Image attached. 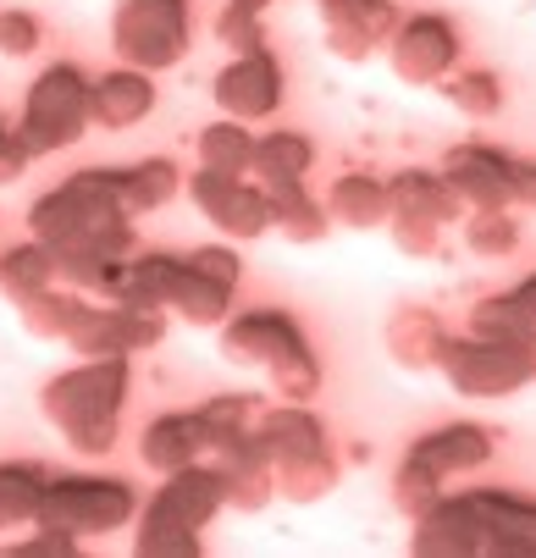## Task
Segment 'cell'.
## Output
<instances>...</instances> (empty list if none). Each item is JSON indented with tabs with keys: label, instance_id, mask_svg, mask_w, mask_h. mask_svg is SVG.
I'll return each instance as SVG.
<instances>
[{
	"label": "cell",
	"instance_id": "obj_11",
	"mask_svg": "<svg viewBox=\"0 0 536 558\" xmlns=\"http://www.w3.org/2000/svg\"><path fill=\"white\" fill-rule=\"evenodd\" d=\"M138 498L127 482L117 475H56L45 487V504H39V520L34 525H50V531H66V536H106V531H122L133 520Z\"/></svg>",
	"mask_w": 536,
	"mask_h": 558
},
{
	"label": "cell",
	"instance_id": "obj_6",
	"mask_svg": "<svg viewBox=\"0 0 536 558\" xmlns=\"http://www.w3.org/2000/svg\"><path fill=\"white\" fill-rule=\"evenodd\" d=\"M492 459V437L471 421H453V426H437L426 437L410 442V453L399 459V475H393V504L404 520H421L442 487L448 475H465V470H482Z\"/></svg>",
	"mask_w": 536,
	"mask_h": 558
},
{
	"label": "cell",
	"instance_id": "obj_28",
	"mask_svg": "<svg viewBox=\"0 0 536 558\" xmlns=\"http://www.w3.org/2000/svg\"><path fill=\"white\" fill-rule=\"evenodd\" d=\"M178 189H183V172L167 161V155H156V161H138V167L122 172V210H127V216L161 210Z\"/></svg>",
	"mask_w": 536,
	"mask_h": 558
},
{
	"label": "cell",
	"instance_id": "obj_31",
	"mask_svg": "<svg viewBox=\"0 0 536 558\" xmlns=\"http://www.w3.org/2000/svg\"><path fill=\"white\" fill-rule=\"evenodd\" d=\"M471 332L476 338H503V343H531L536 338V322L509 299V293H498V299H482L476 310H471Z\"/></svg>",
	"mask_w": 536,
	"mask_h": 558
},
{
	"label": "cell",
	"instance_id": "obj_3",
	"mask_svg": "<svg viewBox=\"0 0 536 558\" xmlns=\"http://www.w3.org/2000/svg\"><path fill=\"white\" fill-rule=\"evenodd\" d=\"M227 509L221 493V470L216 464H183L167 475V487L144 504L133 553L138 558H199V531Z\"/></svg>",
	"mask_w": 536,
	"mask_h": 558
},
{
	"label": "cell",
	"instance_id": "obj_9",
	"mask_svg": "<svg viewBox=\"0 0 536 558\" xmlns=\"http://www.w3.org/2000/svg\"><path fill=\"white\" fill-rule=\"evenodd\" d=\"M531 349H536V338L531 343H503V338L465 332V338H442L437 371L459 398H509V392L536 381Z\"/></svg>",
	"mask_w": 536,
	"mask_h": 558
},
{
	"label": "cell",
	"instance_id": "obj_38",
	"mask_svg": "<svg viewBox=\"0 0 536 558\" xmlns=\"http://www.w3.org/2000/svg\"><path fill=\"white\" fill-rule=\"evenodd\" d=\"M28 161H34V155H28V144L17 138V128L0 122V183H17Z\"/></svg>",
	"mask_w": 536,
	"mask_h": 558
},
{
	"label": "cell",
	"instance_id": "obj_23",
	"mask_svg": "<svg viewBox=\"0 0 536 558\" xmlns=\"http://www.w3.org/2000/svg\"><path fill=\"white\" fill-rule=\"evenodd\" d=\"M266 199H271V227L288 238V244H321V238L332 232L327 205H316L310 194H304V183L266 189Z\"/></svg>",
	"mask_w": 536,
	"mask_h": 558
},
{
	"label": "cell",
	"instance_id": "obj_41",
	"mask_svg": "<svg viewBox=\"0 0 536 558\" xmlns=\"http://www.w3.org/2000/svg\"><path fill=\"white\" fill-rule=\"evenodd\" d=\"M509 299H514V304L531 315V322H536V277H525L520 288H509Z\"/></svg>",
	"mask_w": 536,
	"mask_h": 558
},
{
	"label": "cell",
	"instance_id": "obj_20",
	"mask_svg": "<svg viewBox=\"0 0 536 558\" xmlns=\"http://www.w3.org/2000/svg\"><path fill=\"white\" fill-rule=\"evenodd\" d=\"M138 459L156 470V475H172L194 459H205V421L199 410L188 415H161V421H149L144 437H138Z\"/></svg>",
	"mask_w": 536,
	"mask_h": 558
},
{
	"label": "cell",
	"instance_id": "obj_19",
	"mask_svg": "<svg viewBox=\"0 0 536 558\" xmlns=\"http://www.w3.org/2000/svg\"><path fill=\"white\" fill-rule=\"evenodd\" d=\"M156 111V84H149V72H133V66H117L106 72L100 84L89 89V117L95 128H133Z\"/></svg>",
	"mask_w": 536,
	"mask_h": 558
},
{
	"label": "cell",
	"instance_id": "obj_7",
	"mask_svg": "<svg viewBox=\"0 0 536 558\" xmlns=\"http://www.w3.org/2000/svg\"><path fill=\"white\" fill-rule=\"evenodd\" d=\"M117 299H149L167 315H183L188 327H221L227 304H233V288L210 282L194 260H178V255H133Z\"/></svg>",
	"mask_w": 536,
	"mask_h": 558
},
{
	"label": "cell",
	"instance_id": "obj_32",
	"mask_svg": "<svg viewBox=\"0 0 536 558\" xmlns=\"http://www.w3.org/2000/svg\"><path fill=\"white\" fill-rule=\"evenodd\" d=\"M520 244V221L509 210H471L465 216V250L482 260H503Z\"/></svg>",
	"mask_w": 536,
	"mask_h": 558
},
{
	"label": "cell",
	"instance_id": "obj_13",
	"mask_svg": "<svg viewBox=\"0 0 536 558\" xmlns=\"http://www.w3.org/2000/svg\"><path fill=\"white\" fill-rule=\"evenodd\" d=\"M453 61H459V34H453L448 17H431V12L426 17H410L388 39V66H393L399 84H410V89L442 84Z\"/></svg>",
	"mask_w": 536,
	"mask_h": 558
},
{
	"label": "cell",
	"instance_id": "obj_2",
	"mask_svg": "<svg viewBox=\"0 0 536 558\" xmlns=\"http://www.w3.org/2000/svg\"><path fill=\"white\" fill-rule=\"evenodd\" d=\"M122 398H127V354H106V360H84L78 371H61L56 381H45L39 410L66 437V448L111 453Z\"/></svg>",
	"mask_w": 536,
	"mask_h": 558
},
{
	"label": "cell",
	"instance_id": "obj_36",
	"mask_svg": "<svg viewBox=\"0 0 536 558\" xmlns=\"http://www.w3.org/2000/svg\"><path fill=\"white\" fill-rule=\"evenodd\" d=\"M7 558H72L78 553V536H66V531H50V525H39V536H28V542H12V547H0Z\"/></svg>",
	"mask_w": 536,
	"mask_h": 558
},
{
	"label": "cell",
	"instance_id": "obj_14",
	"mask_svg": "<svg viewBox=\"0 0 536 558\" xmlns=\"http://www.w3.org/2000/svg\"><path fill=\"white\" fill-rule=\"evenodd\" d=\"M476 514V558H536V498L465 493Z\"/></svg>",
	"mask_w": 536,
	"mask_h": 558
},
{
	"label": "cell",
	"instance_id": "obj_40",
	"mask_svg": "<svg viewBox=\"0 0 536 558\" xmlns=\"http://www.w3.org/2000/svg\"><path fill=\"white\" fill-rule=\"evenodd\" d=\"M514 205L536 210V167H514Z\"/></svg>",
	"mask_w": 536,
	"mask_h": 558
},
{
	"label": "cell",
	"instance_id": "obj_12",
	"mask_svg": "<svg viewBox=\"0 0 536 558\" xmlns=\"http://www.w3.org/2000/svg\"><path fill=\"white\" fill-rule=\"evenodd\" d=\"M188 199L199 205L205 221H216L227 238H260L271 227V199L260 183H244V178H227V172H194L188 178Z\"/></svg>",
	"mask_w": 536,
	"mask_h": 558
},
{
	"label": "cell",
	"instance_id": "obj_25",
	"mask_svg": "<svg viewBox=\"0 0 536 558\" xmlns=\"http://www.w3.org/2000/svg\"><path fill=\"white\" fill-rule=\"evenodd\" d=\"M327 216L354 227V232H370V227H388V183L376 178H338L332 199H327Z\"/></svg>",
	"mask_w": 536,
	"mask_h": 558
},
{
	"label": "cell",
	"instance_id": "obj_16",
	"mask_svg": "<svg viewBox=\"0 0 536 558\" xmlns=\"http://www.w3.org/2000/svg\"><path fill=\"white\" fill-rule=\"evenodd\" d=\"M216 106L233 122H260L282 106V66L271 50H249L216 72Z\"/></svg>",
	"mask_w": 536,
	"mask_h": 558
},
{
	"label": "cell",
	"instance_id": "obj_29",
	"mask_svg": "<svg viewBox=\"0 0 536 558\" xmlns=\"http://www.w3.org/2000/svg\"><path fill=\"white\" fill-rule=\"evenodd\" d=\"M0 288H7L12 304L56 288V255L39 244V238H34V244H23V250H12L7 260H0Z\"/></svg>",
	"mask_w": 536,
	"mask_h": 558
},
{
	"label": "cell",
	"instance_id": "obj_22",
	"mask_svg": "<svg viewBox=\"0 0 536 558\" xmlns=\"http://www.w3.org/2000/svg\"><path fill=\"white\" fill-rule=\"evenodd\" d=\"M442 322L437 310H421V304H404L393 322H388V354L404 365V371H437V354H442Z\"/></svg>",
	"mask_w": 536,
	"mask_h": 558
},
{
	"label": "cell",
	"instance_id": "obj_21",
	"mask_svg": "<svg viewBox=\"0 0 536 558\" xmlns=\"http://www.w3.org/2000/svg\"><path fill=\"white\" fill-rule=\"evenodd\" d=\"M321 28H327V50L338 61H370L399 34V12L388 7V0H376V7H365L354 17H338V23H321Z\"/></svg>",
	"mask_w": 536,
	"mask_h": 558
},
{
	"label": "cell",
	"instance_id": "obj_4",
	"mask_svg": "<svg viewBox=\"0 0 536 558\" xmlns=\"http://www.w3.org/2000/svg\"><path fill=\"white\" fill-rule=\"evenodd\" d=\"M221 354L233 365L266 371L271 392L288 398V404H304V398L321 392V365H316L310 343H304L299 322L282 310H249V315L221 322Z\"/></svg>",
	"mask_w": 536,
	"mask_h": 558
},
{
	"label": "cell",
	"instance_id": "obj_34",
	"mask_svg": "<svg viewBox=\"0 0 536 558\" xmlns=\"http://www.w3.org/2000/svg\"><path fill=\"white\" fill-rule=\"evenodd\" d=\"M266 7H271V0H227V7L216 12V39H221V45H233L239 56L266 50V28H260Z\"/></svg>",
	"mask_w": 536,
	"mask_h": 558
},
{
	"label": "cell",
	"instance_id": "obj_15",
	"mask_svg": "<svg viewBox=\"0 0 536 558\" xmlns=\"http://www.w3.org/2000/svg\"><path fill=\"white\" fill-rule=\"evenodd\" d=\"M514 167L520 161H509L492 144H453L442 161V178L471 210H509L514 205Z\"/></svg>",
	"mask_w": 536,
	"mask_h": 558
},
{
	"label": "cell",
	"instance_id": "obj_35",
	"mask_svg": "<svg viewBox=\"0 0 536 558\" xmlns=\"http://www.w3.org/2000/svg\"><path fill=\"white\" fill-rule=\"evenodd\" d=\"M39 17H28V12H0V56H34L39 50Z\"/></svg>",
	"mask_w": 536,
	"mask_h": 558
},
{
	"label": "cell",
	"instance_id": "obj_26",
	"mask_svg": "<svg viewBox=\"0 0 536 558\" xmlns=\"http://www.w3.org/2000/svg\"><path fill=\"white\" fill-rule=\"evenodd\" d=\"M45 487L50 475L39 464H0V531H17V525H34L39 520V504H45Z\"/></svg>",
	"mask_w": 536,
	"mask_h": 558
},
{
	"label": "cell",
	"instance_id": "obj_33",
	"mask_svg": "<svg viewBox=\"0 0 536 558\" xmlns=\"http://www.w3.org/2000/svg\"><path fill=\"white\" fill-rule=\"evenodd\" d=\"M442 95H448L453 111H465L471 122H487V117H498V106H503V84H498L492 72H459V77H442Z\"/></svg>",
	"mask_w": 536,
	"mask_h": 558
},
{
	"label": "cell",
	"instance_id": "obj_39",
	"mask_svg": "<svg viewBox=\"0 0 536 558\" xmlns=\"http://www.w3.org/2000/svg\"><path fill=\"white\" fill-rule=\"evenodd\" d=\"M365 7H376V0H316V12H321V23L354 17V12H365Z\"/></svg>",
	"mask_w": 536,
	"mask_h": 558
},
{
	"label": "cell",
	"instance_id": "obj_27",
	"mask_svg": "<svg viewBox=\"0 0 536 558\" xmlns=\"http://www.w3.org/2000/svg\"><path fill=\"white\" fill-rule=\"evenodd\" d=\"M199 167L205 172H227V178H244L255 167V133L244 122H210L199 128Z\"/></svg>",
	"mask_w": 536,
	"mask_h": 558
},
{
	"label": "cell",
	"instance_id": "obj_30",
	"mask_svg": "<svg viewBox=\"0 0 536 558\" xmlns=\"http://www.w3.org/2000/svg\"><path fill=\"white\" fill-rule=\"evenodd\" d=\"M78 299H84V293H56V288H45V293H34V299H23V304H17V322H23V332H28V338H39V343L66 338Z\"/></svg>",
	"mask_w": 536,
	"mask_h": 558
},
{
	"label": "cell",
	"instance_id": "obj_1",
	"mask_svg": "<svg viewBox=\"0 0 536 558\" xmlns=\"http://www.w3.org/2000/svg\"><path fill=\"white\" fill-rule=\"evenodd\" d=\"M28 232L50 255H106V260H133V216L122 210V172L117 167H89L72 172L61 189L34 199Z\"/></svg>",
	"mask_w": 536,
	"mask_h": 558
},
{
	"label": "cell",
	"instance_id": "obj_37",
	"mask_svg": "<svg viewBox=\"0 0 536 558\" xmlns=\"http://www.w3.org/2000/svg\"><path fill=\"white\" fill-rule=\"evenodd\" d=\"M188 260H194V266H199V271H205L210 282H221V288H239V266H244V260H239L233 250H221V244H205V250H194Z\"/></svg>",
	"mask_w": 536,
	"mask_h": 558
},
{
	"label": "cell",
	"instance_id": "obj_5",
	"mask_svg": "<svg viewBox=\"0 0 536 558\" xmlns=\"http://www.w3.org/2000/svg\"><path fill=\"white\" fill-rule=\"evenodd\" d=\"M255 437L277 470V493L288 504H321L338 487V459L327 448V426L304 404H277L255 426Z\"/></svg>",
	"mask_w": 536,
	"mask_h": 558
},
{
	"label": "cell",
	"instance_id": "obj_8",
	"mask_svg": "<svg viewBox=\"0 0 536 558\" xmlns=\"http://www.w3.org/2000/svg\"><path fill=\"white\" fill-rule=\"evenodd\" d=\"M89 77L72 66V61H56L34 77V89L23 100V122H17V138L28 144V155H56V149H72L84 133H89Z\"/></svg>",
	"mask_w": 536,
	"mask_h": 558
},
{
	"label": "cell",
	"instance_id": "obj_18",
	"mask_svg": "<svg viewBox=\"0 0 536 558\" xmlns=\"http://www.w3.org/2000/svg\"><path fill=\"white\" fill-rule=\"evenodd\" d=\"M459 205H465V199L448 189L442 172L410 167L404 178L388 183V221H431V227H448V221H459Z\"/></svg>",
	"mask_w": 536,
	"mask_h": 558
},
{
	"label": "cell",
	"instance_id": "obj_10",
	"mask_svg": "<svg viewBox=\"0 0 536 558\" xmlns=\"http://www.w3.org/2000/svg\"><path fill=\"white\" fill-rule=\"evenodd\" d=\"M111 50L133 72H167L188 56V0H117Z\"/></svg>",
	"mask_w": 536,
	"mask_h": 558
},
{
	"label": "cell",
	"instance_id": "obj_17",
	"mask_svg": "<svg viewBox=\"0 0 536 558\" xmlns=\"http://www.w3.org/2000/svg\"><path fill=\"white\" fill-rule=\"evenodd\" d=\"M410 553L415 558H476V514L459 498H437L421 520H415V536H410Z\"/></svg>",
	"mask_w": 536,
	"mask_h": 558
},
{
	"label": "cell",
	"instance_id": "obj_24",
	"mask_svg": "<svg viewBox=\"0 0 536 558\" xmlns=\"http://www.w3.org/2000/svg\"><path fill=\"white\" fill-rule=\"evenodd\" d=\"M310 161H316V144L304 133H266V138H255L249 172L260 178V189H282V183H304Z\"/></svg>",
	"mask_w": 536,
	"mask_h": 558
}]
</instances>
